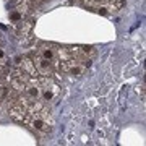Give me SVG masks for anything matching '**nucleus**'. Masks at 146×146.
<instances>
[{
    "mask_svg": "<svg viewBox=\"0 0 146 146\" xmlns=\"http://www.w3.org/2000/svg\"><path fill=\"white\" fill-rule=\"evenodd\" d=\"M0 65L2 67H5L7 68V65H8V55L5 54V50L0 47Z\"/></svg>",
    "mask_w": 146,
    "mask_h": 146,
    "instance_id": "11",
    "label": "nucleus"
},
{
    "mask_svg": "<svg viewBox=\"0 0 146 146\" xmlns=\"http://www.w3.org/2000/svg\"><path fill=\"white\" fill-rule=\"evenodd\" d=\"M0 46H2V37H0Z\"/></svg>",
    "mask_w": 146,
    "mask_h": 146,
    "instance_id": "17",
    "label": "nucleus"
},
{
    "mask_svg": "<svg viewBox=\"0 0 146 146\" xmlns=\"http://www.w3.org/2000/svg\"><path fill=\"white\" fill-rule=\"evenodd\" d=\"M37 54L44 57L46 60H49L50 63H54L55 67L58 65V57H57V46L55 44H50V42H42L39 49H37Z\"/></svg>",
    "mask_w": 146,
    "mask_h": 146,
    "instance_id": "6",
    "label": "nucleus"
},
{
    "mask_svg": "<svg viewBox=\"0 0 146 146\" xmlns=\"http://www.w3.org/2000/svg\"><path fill=\"white\" fill-rule=\"evenodd\" d=\"M91 60L89 58H81V57H72L67 60H60L57 67L65 73H70L73 76H81L88 70Z\"/></svg>",
    "mask_w": 146,
    "mask_h": 146,
    "instance_id": "2",
    "label": "nucleus"
},
{
    "mask_svg": "<svg viewBox=\"0 0 146 146\" xmlns=\"http://www.w3.org/2000/svg\"><path fill=\"white\" fill-rule=\"evenodd\" d=\"M28 114H29V110L21 104V102H18V101H15L13 106L10 107V117L13 120H16V122H20V123L25 122V119H26Z\"/></svg>",
    "mask_w": 146,
    "mask_h": 146,
    "instance_id": "8",
    "label": "nucleus"
},
{
    "mask_svg": "<svg viewBox=\"0 0 146 146\" xmlns=\"http://www.w3.org/2000/svg\"><path fill=\"white\" fill-rule=\"evenodd\" d=\"M125 3V0H83V5L91 8V10H98V8H106L109 15L119 11Z\"/></svg>",
    "mask_w": 146,
    "mask_h": 146,
    "instance_id": "4",
    "label": "nucleus"
},
{
    "mask_svg": "<svg viewBox=\"0 0 146 146\" xmlns=\"http://www.w3.org/2000/svg\"><path fill=\"white\" fill-rule=\"evenodd\" d=\"M20 26H18V31H16V34H18V37H20L21 41L25 42L29 37V34H31L33 31V26H34V18H28V20H23L18 23Z\"/></svg>",
    "mask_w": 146,
    "mask_h": 146,
    "instance_id": "9",
    "label": "nucleus"
},
{
    "mask_svg": "<svg viewBox=\"0 0 146 146\" xmlns=\"http://www.w3.org/2000/svg\"><path fill=\"white\" fill-rule=\"evenodd\" d=\"M37 81H39V89H41V98L44 101L52 102V101L60 98L62 89H60V86L52 80V76H41Z\"/></svg>",
    "mask_w": 146,
    "mask_h": 146,
    "instance_id": "3",
    "label": "nucleus"
},
{
    "mask_svg": "<svg viewBox=\"0 0 146 146\" xmlns=\"http://www.w3.org/2000/svg\"><path fill=\"white\" fill-rule=\"evenodd\" d=\"M16 65L26 73L28 76H31V78H37L39 76L36 72V68H34V63H33L31 57H18L16 58Z\"/></svg>",
    "mask_w": 146,
    "mask_h": 146,
    "instance_id": "7",
    "label": "nucleus"
},
{
    "mask_svg": "<svg viewBox=\"0 0 146 146\" xmlns=\"http://www.w3.org/2000/svg\"><path fill=\"white\" fill-rule=\"evenodd\" d=\"M0 86H5V78H3V75H0Z\"/></svg>",
    "mask_w": 146,
    "mask_h": 146,
    "instance_id": "14",
    "label": "nucleus"
},
{
    "mask_svg": "<svg viewBox=\"0 0 146 146\" xmlns=\"http://www.w3.org/2000/svg\"><path fill=\"white\" fill-rule=\"evenodd\" d=\"M138 93H141V98L145 99V83H141V86H138Z\"/></svg>",
    "mask_w": 146,
    "mask_h": 146,
    "instance_id": "13",
    "label": "nucleus"
},
{
    "mask_svg": "<svg viewBox=\"0 0 146 146\" xmlns=\"http://www.w3.org/2000/svg\"><path fill=\"white\" fill-rule=\"evenodd\" d=\"M33 63H34V68H36V72L39 76H52L54 72H55V65L50 63L49 60H46L44 57H41L39 54H34L33 55Z\"/></svg>",
    "mask_w": 146,
    "mask_h": 146,
    "instance_id": "5",
    "label": "nucleus"
},
{
    "mask_svg": "<svg viewBox=\"0 0 146 146\" xmlns=\"http://www.w3.org/2000/svg\"><path fill=\"white\" fill-rule=\"evenodd\" d=\"M8 16H10V21H13V23H20V21L23 20V18H25V16L21 15V13H20L18 10H15V8H13V10L10 11V15H8Z\"/></svg>",
    "mask_w": 146,
    "mask_h": 146,
    "instance_id": "10",
    "label": "nucleus"
},
{
    "mask_svg": "<svg viewBox=\"0 0 146 146\" xmlns=\"http://www.w3.org/2000/svg\"><path fill=\"white\" fill-rule=\"evenodd\" d=\"M7 98V88L5 86H0V102Z\"/></svg>",
    "mask_w": 146,
    "mask_h": 146,
    "instance_id": "12",
    "label": "nucleus"
},
{
    "mask_svg": "<svg viewBox=\"0 0 146 146\" xmlns=\"http://www.w3.org/2000/svg\"><path fill=\"white\" fill-rule=\"evenodd\" d=\"M11 2H15V3H18V2H21V0H11Z\"/></svg>",
    "mask_w": 146,
    "mask_h": 146,
    "instance_id": "16",
    "label": "nucleus"
},
{
    "mask_svg": "<svg viewBox=\"0 0 146 146\" xmlns=\"http://www.w3.org/2000/svg\"><path fill=\"white\" fill-rule=\"evenodd\" d=\"M23 123H26L28 127H31L33 130L39 131L42 135H47L54 128V117L50 114V109L47 106H42L39 110L29 112Z\"/></svg>",
    "mask_w": 146,
    "mask_h": 146,
    "instance_id": "1",
    "label": "nucleus"
},
{
    "mask_svg": "<svg viewBox=\"0 0 146 146\" xmlns=\"http://www.w3.org/2000/svg\"><path fill=\"white\" fill-rule=\"evenodd\" d=\"M3 73H5V67H2V65H0V75H3Z\"/></svg>",
    "mask_w": 146,
    "mask_h": 146,
    "instance_id": "15",
    "label": "nucleus"
}]
</instances>
